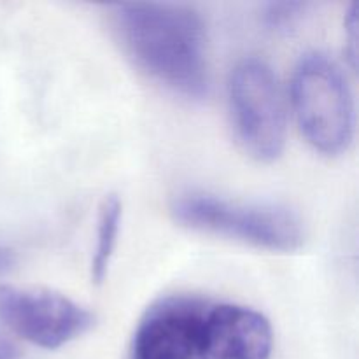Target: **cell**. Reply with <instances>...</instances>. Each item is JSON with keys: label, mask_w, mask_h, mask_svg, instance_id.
Wrapping results in <instances>:
<instances>
[{"label": "cell", "mask_w": 359, "mask_h": 359, "mask_svg": "<svg viewBox=\"0 0 359 359\" xmlns=\"http://www.w3.org/2000/svg\"><path fill=\"white\" fill-rule=\"evenodd\" d=\"M114 30L133 62L175 95L200 100L209 90L205 25L184 4L137 2L112 7Z\"/></svg>", "instance_id": "cell-1"}, {"label": "cell", "mask_w": 359, "mask_h": 359, "mask_svg": "<svg viewBox=\"0 0 359 359\" xmlns=\"http://www.w3.org/2000/svg\"><path fill=\"white\" fill-rule=\"evenodd\" d=\"M172 216L191 230L233 238L273 252L298 251L305 242L300 217L276 205L231 202L207 193H186L172 202Z\"/></svg>", "instance_id": "cell-2"}, {"label": "cell", "mask_w": 359, "mask_h": 359, "mask_svg": "<svg viewBox=\"0 0 359 359\" xmlns=\"http://www.w3.org/2000/svg\"><path fill=\"white\" fill-rule=\"evenodd\" d=\"M291 104L307 142L335 156L354 137V98L342 67L323 53L304 56L291 79Z\"/></svg>", "instance_id": "cell-3"}, {"label": "cell", "mask_w": 359, "mask_h": 359, "mask_svg": "<svg viewBox=\"0 0 359 359\" xmlns=\"http://www.w3.org/2000/svg\"><path fill=\"white\" fill-rule=\"evenodd\" d=\"M231 126L244 153L272 163L286 144V111L273 70L263 60L245 58L228 81Z\"/></svg>", "instance_id": "cell-4"}, {"label": "cell", "mask_w": 359, "mask_h": 359, "mask_svg": "<svg viewBox=\"0 0 359 359\" xmlns=\"http://www.w3.org/2000/svg\"><path fill=\"white\" fill-rule=\"evenodd\" d=\"M0 319L21 339L42 349L67 346L95 323L90 311L65 294L7 284H0Z\"/></svg>", "instance_id": "cell-5"}, {"label": "cell", "mask_w": 359, "mask_h": 359, "mask_svg": "<svg viewBox=\"0 0 359 359\" xmlns=\"http://www.w3.org/2000/svg\"><path fill=\"white\" fill-rule=\"evenodd\" d=\"M210 305L188 297L158 302L133 337V359H196Z\"/></svg>", "instance_id": "cell-6"}, {"label": "cell", "mask_w": 359, "mask_h": 359, "mask_svg": "<svg viewBox=\"0 0 359 359\" xmlns=\"http://www.w3.org/2000/svg\"><path fill=\"white\" fill-rule=\"evenodd\" d=\"M269 319L242 305H210L200 337V359H269L272 353Z\"/></svg>", "instance_id": "cell-7"}, {"label": "cell", "mask_w": 359, "mask_h": 359, "mask_svg": "<svg viewBox=\"0 0 359 359\" xmlns=\"http://www.w3.org/2000/svg\"><path fill=\"white\" fill-rule=\"evenodd\" d=\"M123 223V202L118 195H107L100 203L97 217V235L95 249L91 255V280L95 284L104 283L109 265L118 245L119 230Z\"/></svg>", "instance_id": "cell-8"}, {"label": "cell", "mask_w": 359, "mask_h": 359, "mask_svg": "<svg viewBox=\"0 0 359 359\" xmlns=\"http://www.w3.org/2000/svg\"><path fill=\"white\" fill-rule=\"evenodd\" d=\"M307 9V4L302 2H280L269 4L265 9V21L272 28L291 27Z\"/></svg>", "instance_id": "cell-9"}, {"label": "cell", "mask_w": 359, "mask_h": 359, "mask_svg": "<svg viewBox=\"0 0 359 359\" xmlns=\"http://www.w3.org/2000/svg\"><path fill=\"white\" fill-rule=\"evenodd\" d=\"M358 16H356V6L351 7V11L347 13V20H346V32H347V53H349L351 60L353 63L356 62V53H358V37H356V30H358Z\"/></svg>", "instance_id": "cell-10"}, {"label": "cell", "mask_w": 359, "mask_h": 359, "mask_svg": "<svg viewBox=\"0 0 359 359\" xmlns=\"http://www.w3.org/2000/svg\"><path fill=\"white\" fill-rule=\"evenodd\" d=\"M14 263H16V255H14L13 249L0 245V276L9 272L14 266Z\"/></svg>", "instance_id": "cell-11"}, {"label": "cell", "mask_w": 359, "mask_h": 359, "mask_svg": "<svg viewBox=\"0 0 359 359\" xmlns=\"http://www.w3.org/2000/svg\"><path fill=\"white\" fill-rule=\"evenodd\" d=\"M18 353L16 347L13 346L9 339L0 332V359H16Z\"/></svg>", "instance_id": "cell-12"}]
</instances>
